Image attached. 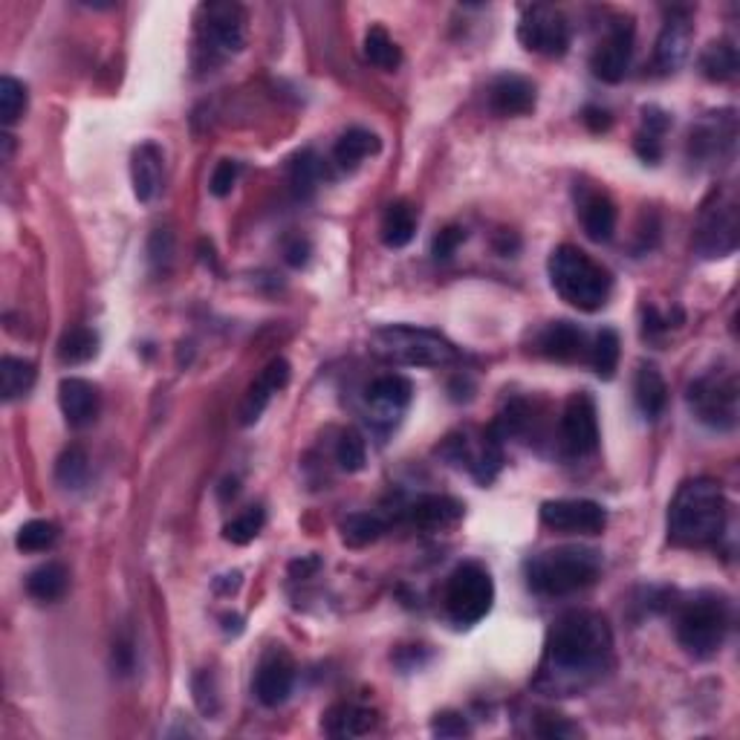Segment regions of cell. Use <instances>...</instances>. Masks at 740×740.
Instances as JSON below:
<instances>
[{"mask_svg": "<svg viewBox=\"0 0 740 740\" xmlns=\"http://www.w3.org/2000/svg\"><path fill=\"white\" fill-rule=\"evenodd\" d=\"M613 666V631L602 613L567 611L544 643L535 689L550 697L588 692Z\"/></svg>", "mask_w": 740, "mask_h": 740, "instance_id": "obj_1", "label": "cell"}, {"mask_svg": "<svg viewBox=\"0 0 740 740\" xmlns=\"http://www.w3.org/2000/svg\"><path fill=\"white\" fill-rule=\"evenodd\" d=\"M729 504L720 483L697 477L680 486L668 507V541L677 547H715L724 539Z\"/></svg>", "mask_w": 740, "mask_h": 740, "instance_id": "obj_2", "label": "cell"}, {"mask_svg": "<svg viewBox=\"0 0 740 740\" xmlns=\"http://www.w3.org/2000/svg\"><path fill=\"white\" fill-rule=\"evenodd\" d=\"M602 573V553L593 547H555L527 562V585L532 593L562 599L590 588Z\"/></svg>", "mask_w": 740, "mask_h": 740, "instance_id": "obj_3", "label": "cell"}, {"mask_svg": "<svg viewBox=\"0 0 740 740\" xmlns=\"http://www.w3.org/2000/svg\"><path fill=\"white\" fill-rule=\"evenodd\" d=\"M547 273L553 290L558 292L567 304L581 310V313H596V310L608 304V298H611L613 290L611 273H608L602 264H596L588 252H581L579 246L564 243V246L553 250Z\"/></svg>", "mask_w": 740, "mask_h": 740, "instance_id": "obj_4", "label": "cell"}, {"mask_svg": "<svg viewBox=\"0 0 740 740\" xmlns=\"http://www.w3.org/2000/svg\"><path fill=\"white\" fill-rule=\"evenodd\" d=\"M732 628V608L720 593H697L677 613V643L694 660H712Z\"/></svg>", "mask_w": 740, "mask_h": 740, "instance_id": "obj_5", "label": "cell"}, {"mask_svg": "<svg viewBox=\"0 0 740 740\" xmlns=\"http://www.w3.org/2000/svg\"><path fill=\"white\" fill-rule=\"evenodd\" d=\"M370 345L379 359L403 365V368H446L460 359V350L449 338L426 327H411V324L379 327Z\"/></svg>", "mask_w": 740, "mask_h": 740, "instance_id": "obj_6", "label": "cell"}, {"mask_svg": "<svg viewBox=\"0 0 740 740\" xmlns=\"http://www.w3.org/2000/svg\"><path fill=\"white\" fill-rule=\"evenodd\" d=\"M443 602L446 613L454 625H460V628L477 625L495 602V581H492L489 570L475 562L460 564L446 581Z\"/></svg>", "mask_w": 740, "mask_h": 740, "instance_id": "obj_7", "label": "cell"}, {"mask_svg": "<svg viewBox=\"0 0 740 740\" xmlns=\"http://www.w3.org/2000/svg\"><path fill=\"white\" fill-rule=\"evenodd\" d=\"M685 400L694 417L715 431H732L738 423V377L732 370H708L694 379Z\"/></svg>", "mask_w": 740, "mask_h": 740, "instance_id": "obj_8", "label": "cell"}, {"mask_svg": "<svg viewBox=\"0 0 740 740\" xmlns=\"http://www.w3.org/2000/svg\"><path fill=\"white\" fill-rule=\"evenodd\" d=\"M738 203L732 194L715 192L703 203L697 215V229H694V250L701 252V258H729L738 250Z\"/></svg>", "mask_w": 740, "mask_h": 740, "instance_id": "obj_9", "label": "cell"}, {"mask_svg": "<svg viewBox=\"0 0 740 740\" xmlns=\"http://www.w3.org/2000/svg\"><path fill=\"white\" fill-rule=\"evenodd\" d=\"M518 41L530 53L547 58H562L570 49V24L562 15V9L535 3L521 12L518 21Z\"/></svg>", "mask_w": 740, "mask_h": 740, "instance_id": "obj_10", "label": "cell"}, {"mask_svg": "<svg viewBox=\"0 0 740 740\" xmlns=\"http://www.w3.org/2000/svg\"><path fill=\"white\" fill-rule=\"evenodd\" d=\"M200 47L211 56H234L246 44V9L238 3H206L197 12Z\"/></svg>", "mask_w": 740, "mask_h": 740, "instance_id": "obj_11", "label": "cell"}, {"mask_svg": "<svg viewBox=\"0 0 740 740\" xmlns=\"http://www.w3.org/2000/svg\"><path fill=\"white\" fill-rule=\"evenodd\" d=\"M735 146H738V116L735 111H717L692 128L689 157L708 169L729 165L735 160Z\"/></svg>", "mask_w": 740, "mask_h": 740, "instance_id": "obj_12", "label": "cell"}, {"mask_svg": "<svg viewBox=\"0 0 740 740\" xmlns=\"http://www.w3.org/2000/svg\"><path fill=\"white\" fill-rule=\"evenodd\" d=\"M500 440L495 431H483L477 440H472L469 435L449 437L443 446V458H449L451 463H458L460 469H466L469 475L481 483H492L495 475L500 472V463H504V451H500Z\"/></svg>", "mask_w": 740, "mask_h": 740, "instance_id": "obj_13", "label": "cell"}, {"mask_svg": "<svg viewBox=\"0 0 740 740\" xmlns=\"http://www.w3.org/2000/svg\"><path fill=\"white\" fill-rule=\"evenodd\" d=\"M562 446L570 458H588L599 449V414H596L593 396L579 391L567 400L562 411Z\"/></svg>", "mask_w": 740, "mask_h": 740, "instance_id": "obj_14", "label": "cell"}, {"mask_svg": "<svg viewBox=\"0 0 740 740\" xmlns=\"http://www.w3.org/2000/svg\"><path fill=\"white\" fill-rule=\"evenodd\" d=\"M541 523L553 532H564V535H599L608 527V512L596 500H547L541 507Z\"/></svg>", "mask_w": 740, "mask_h": 740, "instance_id": "obj_15", "label": "cell"}, {"mask_svg": "<svg viewBox=\"0 0 740 740\" xmlns=\"http://www.w3.org/2000/svg\"><path fill=\"white\" fill-rule=\"evenodd\" d=\"M631 56H634V21L616 18L590 58V70L604 84H620L628 73Z\"/></svg>", "mask_w": 740, "mask_h": 740, "instance_id": "obj_16", "label": "cell"}, {"mask_svg": "<svg viewBox=\"0 0 740 740\" xmlns=\"http://www.w3.org/2000/svg\"><path fill=\"white\" fill-rule=\"evenodd\" d=\"M365 400H368V411L373 426L388 431L394 428L403 414L408 411L411 400H414V385L408 379L400 377V373H385V377L373 379L365 391Z\"/></svg>", "mask_w": 740, "mask_h": 740, "instance_id": "obj_17", "label": "cell"}, {"mask_svg": "<svg viewBox=\"0 0 740 740\" xmlns=\"http://www.w3.org/2000/svg\"><path fill=\"white\" fill-rule=\"evenodd\" d=\"M692 12L689 9H674L668 12L666 26H662L660 38H657V49H654V67L660 76L677 73L683 61L689 58V49H692Z\"/></svg>", "mask_w": 740, "mask_h": 740, "instance_id": "obj_18", "label": "cell"}, {"mask_svg": "<svg viewBox=\"0 0 740 740\" xmlns=\"http://www.w3.org/2000/svg\"><path fill=\"white\" fill-rule=\"evenodd\" d=\"M292 685H296V666H292L290 657L278 651V648L264 654L258 674H255V697L261 701V706H284V703L290 701Z\"/></svg>", "mask_w": 740, "mask_h": 740, "instance_id": "obj_19", "label": "cell"}, {"mask_svg": "<svg viewBox=\"0 0 740 740\" xmlns=\"http://www.w3.org/2000/svg\"><path fill=\"white\" fill-rule=\"evenodd\" d=\"M58 405L65 414L70 428H88L96 423L99 411H102V394L99 388L88 379L67 377L58 385Z\"/></svg>", "mask_w": 740, "mask_h": 740, "instance_id": "obj_20", "label": "cell"}, {"mask_svg": "<svg viewBox=\"0 0 740 740\" xmlns=\"http://www.w3.org/2000/svg\"><path fill=\"white\" fill-rule=\"evenodd\" d=\"M290 382V362L287 359H273L258 373V379L252 382L246 396H243L241 405V426H255L261 419V414L266 411V405L273 403V396L278 391H284Z\"/></svg>", "mask_w": 740, "mask_h": 740, "instance_id": "obj_21", "label": "cell"}, {"mask_svg": "<svg viewBox=\"0 0 740 740\" xmlns=\"http://www.w3.org/2000/svg\"><path fill=\"white\" fill-rule=\"evenodd\" d=\"M463 518V504L449 495H423L405 507V521L426 532L449 530Z\"/></svg>", "mask_w": 740, "mask_h": 740, "instance_id": "obj_22", "label": "cell"}, {"mask_svg": "<svg viewBox=\"0 0 740 740\" xmlns=\"http://www.w3.org/2000/svg\"><path fill=\"white\" fill-rule=\"evenodd\" d=\"M489 107L498 116H527L535 111V84L518 73H504L492 81Z\"/></svg>", "mask_w": 740, "mask_h": 740, "instance_id": "obj_23", "label": "cell"}, {"mask_svg": "<svg viewBox=\"0 0 740 740\" xmlns=\"http://www.w3.org/2000/svg\"><path fill=\"white\" fill-rule=\"evenodd\" d=\"M539 350L555 362H581L588 359L590 345L585 331L573 322H553L541 331Z\"/></svg>", "mask_w": 740, "mask_h": 740, "instance_id": "obj_24", "label": "cell"}, {"mask_svg": "<svg viewBox=\"0 0 740 740\" xmlns=\"http://www.w3.org/2000/svg\"><path fill=\"white\" fill-rule=\"evenodd\" d=\"M579 218L585 226V234L596 243H608L616 232V206L608 194L588 192L579 200Z\"/></svg>", "mask_w": 740, "mask_h": 740, "instance_id": "obj_25", "label": "cell"}, {"mask_svg": "<svg viewBox=\"0 0 740 740\" xmlns=\"http://www.w3.org/2000/svg\"><path fill=\"white\" fill-rule=\"evenodd\" d=\"M130 180L139 203H151L162 188V151L153 142L139 146L130 157Z\"/></svg>", "mask_w": 740, "mask_h": 740, "instance_id": "obj_26", "label": "cell"}, {"mask_svg": "<svg viewBox=\"0 0 740 740\" xmlns=\"http://www.w3.org/2000/svg\"><path fill=\"white\" fill-rule=\"evenodd\" d=\"M373 726H377V715L356 703H338L322 720V729L333 738H362L373 732Z\"/></svg>", "mask_w": 740, "mask_h": 740, "instance_id": "obj_27", "label": "cell"}, {"mask_svg": "<svg viewBox=\"0 0 740 740\" xmlns=\"http://www.w3.org/2000/svg\"><path fill=\"white\" fill-rule=\"evenodd\" d=\"M634 400L636 408L643 411V417L657 419L666 411L668 385L662 373L654 365H639L634 379Z\"/></svg>", "mask_w": 740, "mask_h": 740, "instance_id": "obj_28", "label": "cell"}, {"mask_svg": "<svg viewBox=\"0 0 740 740\" xmlns=\"http://www.w3.org/2000/svg\"><path fill=\"white\" fill-rule=\"evenodd\" d=\"M67 585H70V573L58 562L41 564L26 576V593L33 596L35 602H58L67 593Z\"/></svg>", "mask_w": 740, "mask_h": 740, "instance_id": "obj_29", "label": "cell"}, {"mask_svg": "<svg viewBox=\"0 0 740 740\" xmlns=\"http://www.w3.org/2000/svg\"><path fill=\"white\" fill-rule=\"evenodd\" d=\"M38 370L30 359H18V356H3L0 359V394L7 403H15L21 396L33 391Z\"/></svg>", "mask_w": 740, "mask_h": 740, "instance_id": "obj_30", "label": "cell"}, {"mask_svg": "<svg viewBox=\"0 0 740 740\" xmlns=\"http://www.w3.org/2000/svg\"><path fill=\"white\" fill-rule=\"evenodd\" d=\"M671 128V119L668 113H662L660 107H645L643 111V130L636 134L634 148L636 153L643 157L645 162H657L662 157V137Z\"/></svg>", "mask_w": 740, "mask_h": 740, "instance_id": "obj_31", "label": "cell"}, {"mask_svg": "<svg viewBox=\"0 0 740 740\" xmlns=\"http://www.w3.org/2000/svg\"><path fill=\"white\" fill-rule=\"evenodd\" d=\"M417 234V211L408 203H391L382 218V241L391 250H403Z\"/></svg>", "mask_w": 740, "mask_h": 740, "instance_id": "obj_32", "label": "cell"}, {"mask_svg": "<svg viewBox=\"0 0 740 740\" xmlns=\"http://www.w3.org/2000/svg\"><path fill=\"white\" fill-rule=\"evenodd\" d=\"M379 151V137L377 134H370L365 128H354L347 130L345 137L338 139L336 148H333V160L338 162V169H356L359 162L368 160L370 153Z\"/></svg>", "mask_w": 740, "mask_h": 740, "instance_id": "obj_33", "label": "cell"}, {"mask_svg": "<svg viewBox=\"0 0 740 740\" xmlns=\"http://www.w3.org/2000/svg\"><path fill=\"white\" fill-rule=\"evenodd\" d=\"M740 58H738V47H735L732 41H715V44H708L703 49L701 56V73L706 76L708 81H729L738 76Z\"/></svg>", "mask_w": 740, "mask_h": 740, "instance_id": "obj_34", "label": "cell"}, {"mask_svg": "<svg viewBox=\"0 0 740 740\" xmlns=\"http://www.w3.org/2000/svg\"><path fill=\"white\" fill-rule=\"evenodd\" d=\"M365 58L373 67H379V70L394 73L396 67L403 65V49L388 35L385 26H370L368 33H365Z\"/></svg>", "mask_w": 740, "mask_h": 740, "instance_id": "obj_35", "label": "cell"}, {"mask_svg": "<svg viewBox=\"0 0 740 740\" xmlns=\"http://www.w3.org/2000/svg\"><path fill=\"white\" fill-rule=\"evenodd\" d=\"M99 354V336L90 327H70L58 342V359L65 365H84Z\"/></svg>", "mask_w": 740, "mask_h": 740, "instance_id": "obj_36", "label": "cell"}, {"mask_svg": "<svg viewBox=\"0 0 740 740\" xmlns=\"http://www.w3.org/2000/svg\"><path fill=\"white\" fill-rule=\"evenodd\" d=\"M620 354H622V342L620 333L616 331H602L599 336L593 338V345H590V365L602 379H613L616 373V365H620Z\"/></svg>", "mask_w": 740, "mask_h": 740, "instance_id": "obj_37", "label": "cell"}, {"mask_svg": "<svg viewBox=\"0 0 740 740\" xmlns=\"http://www.w3.org/2000/svg\"><path fill=\"white\" fill-rule=\"evenodd\" d=\"M90 475V460L88 451L81 446H70V449L58 458L56 463V481L65 486V489H81L88 483Z\"/></svg>", "mask_w": 740, "mask_h": 740, "instance_id": "obj_38", "label": "cell"}, {"mask_svg": "<svg viewBox=\"0 0 740 740\" xmlns=\"http://www.w3.org/2000/svg\"><path fill=\"white\" fill-rule=\"evenodd\" d=\"M266 523V512L264 507H250L243 509L241 516L232 518V521L226 523L223 527V539L232 541V544H250V541H255L261 535V530H264Z\"/></svg>", "mask_w": 740, "mask_h": 740, "instance_id": "obj_39", "label": "cell"}, {"mask_svg": "<svg viewBox=\"0 0 740 740\" xmlns=\"http://www.w3.org/2000/svg\"><path fill=\"white\" fill-rule=\"evenodd\" d=\"M382 532H385V521L379 516H350L342 523V539L350 547H368L382 539Z\"/></svg>", "mask_w": 740, "mask_h": 740, "instance_id": "obj_40", "label": "cell"}, {"mask_svg": "<svg viewBox=\"0 0 740 740\" xmlns=\"http://www.w3.org/2000/svg\"><path fill=\"white\" fill-rule=\"evenodd\" d=\"M26 102H30V96H26L24 84L12 76H3L0 79V119L7 128H12L24 116Z\"/></svg>", "mask_w": 740, "mask_h": 740, "instance_id": "obj_41", "label": "cell"}, {"mask_svg": "<svg viewBox=\"0 0 740 740\" xmlns=\"http://www.w3.org/2000/svg\"><path fill=\"white\" fill-rule=\"evenodd\" d=\"M58 541V527L53 521H30L18 530V550L21 553H47Z\"/></svg>", "mask_w": 740, "mask_h": 740, "instance_id": "obj_42", "label": "cell"}, {"mask_svg": "<svg viewBox=\"0 0 740 740\" xmlns=\"http://www.w3.org/2000/svg\"><path fill=\"white\" fill-rule=\"evenodd\" d=\"M336 463L345 469L347 475H356V472H362L365 463H368V446H365V440H362V435H359V431H345V435L338 437Z\"/></svg>", "mask_w": 740, "mask_h": 740, "instance_id": "obj_43", "label": "cell"}, {"mask_svg": "<svg viewBox=\"0 0 740 740\" xmlns=\"http://www.w3.org/2000/svg\"><path fill=\"white\" fill-rule=\"evenodd\" d=\"M192 692H194V703L200 708L206 717H215L220 712V701H218V685H215V677L209 671H200V674H194L192 680Z\"/></svg>", "mask_w": 740, "mask_h": 740, "instance_id": "obj_44", "label": "cell"}, {"mask_svg": "<svg viewBox=\"0 0 740 740\" xmlns=\"http://www.w3.org/2000/svg\"><path fill=\"white\" fill-rule=\"evenodd\" d=\"M148 255H151V264L157 273H169L171 258H174V238L165 229H157L151 234V243H148Z\"/></svg>", "mask_w": 740, "mask_h": 740, "instance_id": "obj_45", "label": "cell"}, {"mask_svg": "<svg viewBox=\"0 0 740 740\" xmlns=\"http://www.w3.org/2000/svg\"><path fill=\"white\" fill-rule=\"evenodd\" d=\"M238 177H241V165H238V162L234 160L218 162V169L211 171L209 192L215 194V197H229L234 183H238Z\"/></svg>", "mask_w": 740, "mask_h": 740, "instance_id": "obj_46", "label": "cell"}, {"mask_svg": "<svg viewBox=\"0 0 740 740\" xmlns=\"http://www.w3.org/2000/svg\"><path fill=\"white\" fill-rule=\"evenodd\" d=\"M463 241H466V229H460V226H449V229H443V232L435 238V243H431V255H435L437 261L451 258Z\"/></svg>", "mask_w": 740, "mask_h": 740, "instance_id": "obj_47", "label": "cell"}, {"mask_svg": "<svg viewBox=\"0 0 740 740\" xmlns=\"http://www.w3.org/2000/svg\"><path fill=\"white\" fill-rule=\"evenodd\" d=\"M431 735L435 738H463V735H469L466 717L458 715V712H443V715L435 717Z\"/></svg>", "mask_w": 740, "mask_h": 740, "instance_id": "obj_48", "label": "cell"}, {"mask_svg": "<svg viewBox=\"0 0 740 740\" xmlns=\"http://www.w3.org/2000/svg\"><path fill=\"white\" fill-rule=\"evenodd\" d=\"M535 735H541V738H581L585 732L570 720H564V717H544L535 726Z\"/></svg>", "mask_w": 740, "mask_h": 740, "instance_id": "obj_49", "label": "cell"}, {"mask_svg": "<svg viewBox=\"0 0 740 740\" xmlns=\"http://www.w3.org/2000/svg\"><path fill=\"white\" fill-rule=\"evenodd\" d=\"M296 185L298 188H313V183L319 180V160H315L313 153H301L296 162Z\"/></svg>", "mask_w": 740, "mask_h": 740, "instance_id": "obj_50", "label": "cell"}, {"mask_svg": "<svg viewBox=\"0 0 740 740\" xmlns=\"http://www.w3.org/2000/svg\"><path fill=\"white\" fill-rule=\"evenodd\" d=\"M284 258H287V264L290 266H304L307 261H310V241L307 238H290L287 241V246H284Z\"/></svg>", "mask_w": 740, "mask_h": 740, "instance_id": "obj_51", "label": "cell"}, {"mask_svg": "<svg viewBox=\"0 0 740 740\" xmlns=\"http://www.w3.org/2000/svg\"><path fill=\"white\" fill-rule=\"evenodd\" d=\"M581 122H585V125H588L593 134H604V130H611V125H613L611 113L604 111V107H596V105L585 107V113H581Z\"/></svg>", "mask_w": 740, "mask_h": 740, "instance_id": "obj_52", "label": "cell"}, {"mask_svg": "<svg viewBox=\"0 0 740 740\" xmlns=\"http://www.w3.org/2000/svg\"><path fill=\"white\" fill-rule=\"evenodd\" d=\"M319 567H322V562H319V558H304V562H292L290 573L296 576V579H298V576H301V579H307V576L319 570Z\"/></svg>", "mask_w": 740, "mask_h": 740, "instance_id": "obj_53", "label": "cell"}]
</instances>
